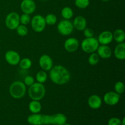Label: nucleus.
Instances as JSON below:
<instances>
[{
    "instance_id": "f257e3e1",
    "label": "nucleus",
    "mask_w": 125,
    "mask_h": 125,
    "mask_svg": "<svg viewBox=\"0 0 125 125\" xmlns=\"http://www.w3.org/2000/svg\"><path fill=\"white\" fill-rule=\"evenodd\" d=\"M67 120V117L61 113L52 115L32 114L28 117V122L31 125H63Z\"/></svg>"
},
{
    "instance_id": "f03ea898",
    "label": "nucleus",
    "mask_w": 125,
    "mask_h": 125,
    "mask_svg": "<svg viewBox=\"0 0 125 125\" xmlns=\"http://www.w3.org/2000/svg\"><path fill=\"white\" fill-rule=\"evenodd\" d=\"M50 78L54 84L63 85L70 81L71 74L65 67L57 65L52 67L50 70Z\"/></svg>"
},
{
    "instance_id": "7ed1b4c3",
    "label": "nucleus",
    "mask_w": 125,
    "mask_h": 125,
    "mask_svg": "<svg viewBox=\"0 0 125 125\" xmlns=\"http://www.w3.org/2000/svg\"><path fill=\"white\" fill-rule=\"evenodd\" d=\"M46 93V89L43 84L39 83H34L29 86L28 95L32 100L40 101L43 98Z\"/></svg>"
},
{
    "instance_id": "20e7f679",
    "label": "nucleus",
    "mask_w": 125,
    "mask_h": 125,
    "mask_svg": "<svg viewBox=\"0 0 125 125\" xmlns=\"http://www.w3.org/2000/svg\"><path fill=\"white\" fill-rule=\"evenodd\" d=\"M26 92V87L24 83L20 81L13 82L9 87V93L12 98L20 99L24 97Z\"/></svg>"
},
{
    "instance_id": "39448f33",
    "label": "nucleus",
    "mask_w": 125,
    "mask_h": 125,
    "mask_svg": "<svg viewBox=\"0 0 125 125\" xmlns=\"http://www.w3.org/2000/svg\"><path fill=\"white\" fill-rule=\"evenodd\" d=\"M100 46L98 41L94 37L90 38H85L81 43V48L84 52L88 54L96 52Z\"/></svg>"
},
{
    "instance_id": "423d86ee",
    "label": "nucleus",
    "mask_w": 125,
    "mask_h": 125,
    "mask_svg": "<svg viewBox=\"0 0 125 125\" xmlns=\"http://www.w3.org/2000/svg\"><path fill=\"white\" fill-rule=\"evenodd\" d=\"M31 25L33 30L36 32L43 31L46 27L45 17L41 15H36L31 20Z\"/></svg>"
},
{
    "instance_id": "0eeeda50",
    "label": "nucleus",
    "mask_w": 125,
    "mask_h": 125,
    "mask_svg": "<svg viewBox=\"0 0 125 125\" xmlns=\"http://www.w3.org/2000/svg\"><path fill=\"white\" fill-rule=\"evenodd\" d=\"M74 30L73 23L70 20H63L57 24V31L60 34L64 36L69 35Z\"/></svg>"
},
{
    "instance_id": "6e6552de",
    "label": "nucleus",
    "mask_w": 125,
    "mask_h": 125,
    "mask_svg": "<svg viewBox=\"0 0 125 125\" xmlns=\"http://www.w3.org/2000/svg\"><path fill=\"white\" fill-rule=\"evenodd\" d=\"M5 24L6 27L10 30H15L20 23V15L17 12H12L9 13L6 17Z\"/></svg>"
},
{
    "instance_id": "1a4fd4ad",
    "label": "nucleus",
    "mask_w": 125,
    "mask_h": 125,
    "mask_svg": "<svg viewBox=\"0 0 125 125\" xmlns=\"http://www.w3.org/2000/svg\"><path fill=\"white\" fill-rule=\"evenodd\" d=\"M20 8L24 13L31 15L35 12L36 4L34 0H23L21 2Z\"/></svg>"
},
{
    "instance_id": "9d476101",
    "label": "nucleus",
    "mask_w": 125,
    "mask_h": 125,
    "mask_svg": "<svg viewBox=\"0 0 125 125\" xmlns=\"http://www.w3.org/2000/svg\"><path fill=\"white\" fill-rule=\"evenodd\" d=\"M5 59L10 65H17L20 61V56L18 52L13 50H9L5 54Z\"/></svg>"
},
{
    "instance_id": "9b49d317",
    "label": "nucleus",
    "mask_w": 125,
    "mask_h": 125,
    "mask_svg": "<svg viewBox=\"0 0 125 125\" xmlns=\"http://www.w3.org/2000/svg\"><path fill=\"white\" fill-rule=\"evenodd\" d=\"M120 95L115 92H108L103 96V100L106 104L109 106L116 105L120 101Z\"/></svg>"
},
{
    "instance_id": "f8f14e48",
    "label": "nucleus",
    "mask_w": 125,
    "mask_h": 125,
    "mask_svg": "<svg viewBox=\"0 0 125 125\" xmlns=\"http://www.w3.org/2000/svg\"><path fill=\"white\" fill-rule=\"evenodd\" d=\"M39 65L44 71H50L53 67V61L49 55L43 54L39 58Z\"/></svg>"
},
{
    "instance_id": "ddd939ff",
    "label": "nucleus",
    "mask_w": 125,
    "mask_h": 125,
    "mask_svg": "<svg viewBox=\"0 0 125 125\" xmlns=\"http://www.w3.org/2000/svg\"><path fill=\"white\" fill-rule=\"evenodd\" d=\"M79 46V42L77 39L70 37L67 39L64 42V48L69 52H73L76 51Z\"/></svg>"
},
{
    "instance_id": "4468645a",
    "label": "nucleus",
    "mask_w": 125,
    "mask_h": 125,
    "mask_svg": "<svg viewBox=\"0 0 125 125\" xmlns=\"http://www.w3.org/2000/svg\"><path fill=\"white\" fill-rule=\"evenodd\" d=\"M97 40L101 45H108L113 40V34L109 31H104L100 33Z\"/></svg>"
},
{
    "instance_id": "2eb2a0df",
    "label": "nucleus",
    "mask_w": 125,
    "mask_h": 125,
    "mask_svg": "<svg viewBox=\"0 0 125 125\" xmlns=\"http://www.w3.org/2000/svg\"><path fill=\"white\" fill-rule=\"evenodd\" d=\"M96 51L99 57L102 59L110 58L112 54V50L108 45H101L98 46Z\"/></svg>"
},
{
    "instance_id": "dca6fc26",
    "label": "nucleus",
    "mask_w": 125,
    "mask_h": 125,
    "mask_svg": "<svg viewBox=\"0 0 125 125\" xmlns=\"http://www.w3.org/2000/svg\"><path fill=\"white\" fill-rule=\"evenodd\" d=\"M88 104L93 109H98L102 104V99L97 95H92L88 99Z\"/></svg>"
},
{
    "instance_id": "f3484780",
    "label": "nucleus",
    "mask_w": 125,
    "mask_h": 125,
    "mask_svg": "<svg viewBox=\"0 0 125 125\" xmlns=\"http://www.w3.org/2000/svg\"><path fill=\"white\" fill-rule=\"evenodd\" d=\"M74 29L75 28L78 31H83L87 27L86 19L83 16H78L74 19L73 21Z\"/></svg>"
},
{
    "instance_id": "a211bd4d",
    "label": "nucleus",
    "mask_w": 125,
    "mask_h": 125,
    "mask_svg": "<svg viewBox=\"0 0 125 125\" xmlns=\"http://www.w3.org/2000/svg\"><path fill=\"white\" fill-rule=\"evenodd\" d=\"M114 56L117 59L123 61L125 59V43L124 42L118 43L115 48Z\"/></svg>"
},
{
    "instance_id": "6ab92c4d",
    "label": "nucleus",
    "mask_w": 125,
    "mask_h": 125,
    "mask_svg": "<svg viewBox=\"0 0 125 125\" xmlns=\"http://www.w3.org/2000/svg\"><path fill=\"white\" fill-rule=\"evenodd\" d=\"M113 34V40L118 43L124 42L125 40V33L123 29H116Z\"/></svg>"
},
{
    "instance_id": "aec40b11",
    "label": "nucleus",
    "mask_w": 125,
    "mask_h": 125,
    "mask_svg": "<svg viewBox=\"0 0 125 125\" xmlns=\"http://www.w3.org/2000/svg\"><path fill=\"white\" fill-rule=\"evenodd\" d=\"M29 109L32 114H38L41 111L42 104L39 101L32 100L29 104Z\"/></svg>"
},
{
    "instance_id": "412c9836",
    "label": "nucleus",
    "mask_w": 125,
    "mask_h": 125,
    "mask_svg": "<svg viewBox=\"0 0 125 125\" xmlns=\"http://www.w3.org/2000/svg\"><path fill=\"white\" fill-rule=\"evenodd\" d=\"M61 15L65 20H70L73 16V11L70 7H65L61 10Z\"/></svg>"
},
{
    "instance_id": "4be33fe9",
    "label": "nucleus",
    "mask_w": 125,
    "mask_h": 125,
    "mask_svg": "<svg viewBox=\"0 0 125 125\" xmlns=\"http://www.w3.org/2000/svg\"><path fill=\"white\" fill-rule=\"evenodd\" d=\"M18 64H19L20 67L22 70H26L29 69L32 67V62L31 60L30 59L28 58V57H25V58H23V59L20 60Z\"/></svg>"
},
{
    "instance_id": "5701e85b",
    "label": "nucleus",
    "mask_w": 125,
    "mask_h": 125,
    "mask_svg": "<svg viewBox=\"0 0 125 125\" xmlns=\"http://www.w3.org/2000/svg\"><path fill=\"white\" fill-rule=\"evenodd\" d=\"M45 20L46 24L52 26L56 24V23H57V17L53 13H49L45 17Z\"/></svg>"
},
{
    "instance_id": "b1692460",
    "label": "nucleus",
    "mask_w": 125,
    "mask_h": 125,
    "mask_svg": "<svg viewBox=\"0 0 125 125\" xmlns=\"http://www.w3.org/2000/svg\"><path fill=\"white\" fill-rule=\"evenodd\" d=\"M35 77H36V80L38 83L43 84L47 80L48 75L45 71H39L36 74Z\"/></svg>"
},
{
    "instance_id": "393cba45",
    "label": "nucleus",
    "mask_w": 125,
    "mask_h": 125,
    "mask_svg": "<svg viewBox=\"0 0 125 125\" xmlns=\"http://www.w3.org/2000/svg\"><path fill=\"white\" fill-rule=\"evenodd\" d=\"M100 58V57H99L97 53H96L95 52H92L89 56V59H88V62H89V64L91 65H95L99 62Z\"/></svg>"
},
{
    "instance_id": "a878e982",
    "label": "nucleus",
    "mask_w": 125,
    "mask_h": 125,
    "mask_svg": "<svg viewBox=\"0 0 125 125\" xmlns=\"http://www.w3.org/2000/svg\"><path fill=\"white\" fill-rule=\"evenodd\" d=\"M15 30L17 31V34L21 37L26 36L28 33V28L25 25H23V24H19L18 27L16 28Z\"/></svg>"
},
{
    "instance_id": "bb28decb",
    "label": "nucleus",
    "mask_w": 125,
    "mask_h": 125,
    "mask_svg": "<svg viewBox=\"0 0 125 125\" xmlns=\"http://www.w3.org/2000/svg\"><path fill=\"white\" fill-rule=\"evenodd\" d=\"M74 4L79 9L87 8L90 4V1L89 0H75L74 1Z\"/></svg>"
},
{
    "instance_id": "cd10ccee",
    "label": "nucleus",
    "mask_w": 125,
    "mask_h": 125,
    "mask_svg": "<svg viewBox=\"0 0 125 125\" xmlns=\"http://www.w3.org/2000/svg\"><path fill=\"white\" fill-rule=\"evenodd\" d=\"M31 18L29 15L23 13V15L20 16V23L23 25H28L31 23Z\"/></svg>"
},
{
    "instance_id": "c85d7f7f",
    "label": "nucleus",
    "mask_w": 125,
    "mask_h": 125,
    "mask_svg": "<svg viewBox=\"0 0 125 125\" xmlns=\"http://www.w3.org/2000/svg\"><path fill=\"white\" fill-rule=\"evenodd\" d=\"M115 91L116 93L118 94L119 95L123 94L125 91V84L124 83L121 81H118L115 83L114 86Z\"/></svg>"
},
{
    "instance_id": "c756f323",
    "label": "nucleus",
    "mask_w": 125,
    "mask_h": 125,
    "mask_svg": "<svg viewBox=\"0 0 125 125\" xmlns=\"http://www.w3.org/2000/svg\"><path fill=\"white\" fill-rule=\"evenodd\" d=\"M83 33H84V35L85 38L92 37L94 35V31L90 28H88L87 27L83 30Z\"/></svg>"
},
{
    "instance_id": "7c9ffc66",
    "label": "nucleus",
    "mask_w": 125,
    "mask_h": 125,
    "mask_svg": "<svg viewBox=\"0 0 125 125\" xmlns=\"http://www.w3.org/2000/svg\"><path fill=\"white\" fill-rule=\"evenodd\" d=\"M34 83V79L32 76H27L24 79V84L28 86H31Z\"/></svg>"
},
{
    "instance_id": "2f4dec72",
    "label": "nucleus",
    "mask_w": 125,
    "mask_h": 125,
    "mask_svg": "<svg viewBox=\"0 0 125 125\" xmlns=\"http://www.w3.org/2000/svg\"><path fill=\"white\" fill-rule=\"evenodd\" d=\"M108 125H122V120L118 118L114 117L109 120Z\"/></svg>"
},
{
    "instance_id": "473e14b6",
    "label": "nucleus",
    "mask_w": 125,
    "mask_h": 125,
    "mask_svg": "<svg viewBox=\"0 0 125 125\" xmlns=\"http://www.w3.org/2000/svg\"><path fill=\"white\" fill-rule=\"evenodd\" d=\"M122 125H125V118H123L122 120Z\"/></svg>"
},
{
    "instance_id": "72a5a7b5",
    "label": "nucleus",
    "mask_w": 125,
    "mask_h": 125,
    "mask_svg": "<svg viewBox=\"0 0 125 125\" xmlns=\"http://www.w3.org/2000/svg\"><path fill=\"white\" fill-rule=\"evenodd\" d=\"M101 1H104V2H107V1H109V0H101Z\"/></svg>"
},
{
    "instance_id": "f704fd0d",
    "label": "nucleus",
    "mask_w": 125,
    "mask_h": 125,
    "mask_svg": "<svg viewBox=\"0 0 125 125\" xmlns=\"http://www.w3.org/2000/svg\"><path fill=\"white\" fill-rule=\"evenodd\" d=\"M63 125H71L68 124V123H65V124Z\"/></svg>"
},
{
    "instance_id": "c9c22d12",
    "label": "nucleus",
    "mask_w": 125,
    "mask_h": 125,
    "mask_svg": "<svg viewBox=\"0 0 125 125\" xmlns=\"http://www.w3.org/2000/svg\"><path fill=\"white\" fill-rule=\"evenodd\" d=\"M42 1H45V0H42Z\"/></svg>"
}]
</instances>
